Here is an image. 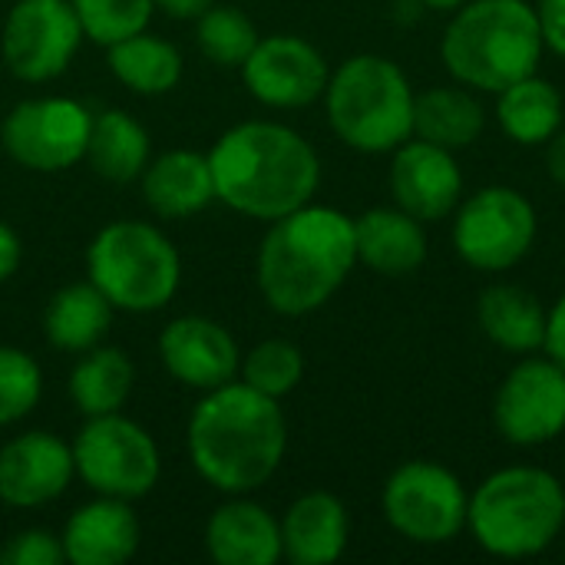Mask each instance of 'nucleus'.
Returning <instances> with one entry per match:
<instances>
[{
	"mask_svg": "<svg viewBox=\"0 0 565 565\" xmlns=\"http://www.w3.org/2000/svg\"><path fill=\"white\" fill-rule=\"evenodd\" d=\"M185 450L195 473L225 497L262 490L288 454L281 401L242 381L205 391L185 427Z\"/></svg>",
	"mask_w": 565,
	"mask_h": 565,
	"instance_id": "obj_1",
	"label": "nucleus"
},
{
	"mask_svg": "<svg viewBox=\"0 0 565 565\" xmlns=\"http://www.w3.org/2000/svg\"><path fill=\"white\" fill-rule=\"evenodd\" d=\"M467 0H424L427 10H444V13H454L457 7H463Z\"/></svg>",
	"mask_w": 565,
	"mask_h": 565,
	"instance_id": "obj_40",
	"label": "nucleus"
},
{
	"mask_svg": "<svg viewBox=\"0 0 565 565\" xmlns=\"http://www.w3.org/2000/svg\"><path fill=\"white\" fill-rule=\"evenodd\" d=\"M467 530L497 559L540 556L565 533V487L543 467H503L470 493Z\"/></svg>",
	"mask_w": 565,
	"mask_h": 565,
	"instance_id": "obj_5",
	"label": "nucleus"
},
{
	"mask_svg": "<svg viewBox=\"0 0 565 565\" xmlns=\"http://www.w3.org/2000/svg\"><path fill=\"white\" fill-rule=\"evenodd\" d=\"M116 308L86 278L63 285L43 308V338L66 354H83L106 341Z\"/></svg>",
	"mask_w": 565,
	"mask_h": 565,
	"instance_id": "obj_25",
	"label": "nucleus"
},
{
	"mask_svg": "<svg viewBox=\"0 0 565 565\" xmlns=\"http://www.w3.org/2000/svg\"><path fill=\"white\" fill-rule=\"evenodd\" d=\"M354 245L358 262L384 278H404L414 275L427 262V232L424 222L394 209H367L354 218Z\"/></svg>",
	"mask_w": 565,
	"mask_h": 565,
	"instance_id": "obj_21",
	"label": "nucleus"
},
{
	"mask_svg": "<svg viewBox=\"0 0 565 565\" xmlns=\"http://www.w3.org/2000/svg\"><path fill=\"white\" fill-rule=\"evenodd\" d=\"M331 66L324 53L298 33L258 36L242 63V83L268 109H305L324 96Z\"/></svg>",
	"mask_w": 565,
	"mask_h": 565,
	"instance_id": "obj_14",
	"label": "nucleus"
},
{
	"mask_svg": "<svg viewBox=\"0 0 565 565\" xmlns=\"http://www.w3.org/2000/svg\"><path fill=\"white\" fill-rule=\"evenodd\" d=\"M391 156L394 205H401L420 222L454 215L463 199V169L457 162V152L411 136Z\"/></svg>",
	"mask_w": 565,
	"mask_h": 565,
	"instance_id": "obj_17",
	"label": "nucleus"
},
{
	"mask_svg": "<svg viewBox=\"0 0 565 565\" xmlns=\"http://www.w3.org/2000/svg\"><path fill=\"white\" fill-rule=\"evenodd\" d=\"M354 265V218L308 202L268 222L255 255V281L275 315L305 318L338 295Z\"/></svg>",
	"mask_w": 565,
	"mask_h": 565,
	"instance_id": "obj_3",
	"label": "nucleus"
},
{
	"mask_svg": "<svg viewBox=\"0 0 565 565\" xmlns=\"http://www.w3.org/2000/svg\"><path fill=\"white\" fill-rule=\"evenodd\" d=\"M93 113L70 96L17 103L0 122L3 152L30 172H66L86 156Z\"/></svg>",
	"mask_w": 565,
	"mask_h": 565,
	"instance_id": "obj_11",
	"label": "nucleus"
},
{
	"mask_svg": "<svg viewBox=\"0 0 565 565\" xmlns=\"http://www.w3.org/2000/svg\"><path fill=\"white\" fill-rule=\"evenodd\" d=\"M43 397V371L40 364L10 344H0V427L20 424L36 411Z\"/></svg>",
	"mask_w": 565,
	"mask_h": 565,
	"instance_id": "obj_33",
	"label": "nucleus"
},
{
	"mask_svg": "<svg viewBox=\"0 0 565 565\" xmlns=\"http://www.w3.org/2000/svg\"><path fill=\"white\" fill-rule=\"evenodd\" d=\"M149 159H152V139L136 116L116 106L93 113L83 162H89V169L99 179L113 185H129L146 172Z\"/></svg>",
	"mask_w": 565,
	"mask_h": 565,
	"instance_id": "obj_24",
	"label": "nucleus"
},
{
	"mask_svg": "<svg viewBox=\"0 0 565 565\" xmlns=\"http://www.w3.org/2000/svg\"><path fill=\"white\" fill-rule=\"evenodd\" d=\"M136 391V364L122 348L96 344L83 351V358L73 364L66 394L76 414L83 417H106L119 414Z\"/></svg>",
	"mask_w": 565,
	"mask_h": 565,
	"instance_id": "obj_26",
	"label": "nucleus"
},
{
	"mask_svg": "<svg viewBox=\"0 0 565 565\" xmlns=\"http://www.w3.org/2000/svg\"><path fill=\"white\" fill-rule=\"evenodd\" d=\"M467 507L470 493L460 477L434 460L401 463L381 490L387 526L417 546H444L457 540L467 530Z\"/></svg>",
	"mask_w": 565,
	"mask_h": 565,
	"instance_id": "obj_10",
	"label": "nucleus"
},
{
	"mask_svg": "<svg viewBox=\"0 0 565 565\" xmlns=\"http://www.w3.org/2000/svg\"><path fill=\"white\" fill-rule=\"evenodd\" d=\"M63 540L60 533L30 526L13 533L3 550H0V565H63Z\"/></svg>",
	"mask_w": 565,
	"mask_h": 565,
	"instance_id": "obj_34",
	"label": "nucleus"
},
{
	"mask_svg": "<svg viewBox=\"0 0 565 565\" xmlns=\"http://www.w3.org/2000/svg\"><path fill=\"white\" fill-rule=\"evenodd\" d=\"M215 0H152V7L159 10V13H166V17H172V20H199L209 7H212Z\"/></svg>",
	"mask_w": 565,
	"mask_h": 565,
	"instance_id": "obj_38",
	"label": "nucleus"
},
{
	"mask_svg": "<svg viewBox=\"0 0 565 565\" xmlns=\"http://www.w3.org/2000/svg\"><path fill=\"white\" fill-rule=\"evenodd\" d=\"M563 93L540 73L497 93V122L516 146H546L563 129Z\"/></svg>",
	"mask_w": 565,
	"mask_h": 565,
	"instance_id": "obj_28",
	"label": "nucleus"
},
{
	"mask_svg": "<svg viewBox=\"0 0 565 565\" xmlns=\"http://www.w3.org/2000/svg\"><path fill=\"white\" fill-rule=\"evenodd\" d=\"M546 169H550L553 182H559L565 189V129H559V132L546 142Z\"/></svg>",
	"mask_w": 565,
	"mask_h": 565,
	"instance_id": "obj_39",
	"label": "nucleus"
},
{
	"mask_svg": "<svg viewBox=\"0 0 565 565\" xmlns=\"http://www.w3.org/2000/svg\"><path fill=\"white\" fill-rule=\"evenodd\" d=\"M83 40L70 0H17L3 17L0 56L20 83H50L70 70Z\"/></svg>",
	"mask_w": 565,
	"mask_h": 565,
	"instance_id": "obj_12",
	"label": "nucleus"
},
{
	"mask_svg": "<svg viewBox=\"0 0 565 565\" xmlns=\"http://www.w3.org/2000/svg\"><path fill=\"white\" fill-rule=\"evenodd\" d=\"M493 424L513 447H540L565 434V371L546 354H526L493 397Z\"/></svg>",
	"mask_w": 565,
	"mask_h": 565,
	"instance_id": "obj_13",
	"label": "nucleus"
},
{
	"mask_svg": "<svg viewBox=\"0 0 565 565\" xmlns=\"http://www.w3.org/2000/svg\"><path fill=\"white\" fill-rule=\"evenodd\" d=\"M106 63H109V73L139 96H166L179 86L185 73L182 53L169 40L149 30H139L106 46Z\"/></svg>",
	"mask_w": 565,
	"mask_h": 565,
	"instance_id": "obj_29",
	"label": "nucleus"
},
{
	"mask_svg": "<svg viewBox=\"0 0 565 565\" xmlns=\"http://www.w3.org/2000/svg\"><path fill=\"white\" fill-rule=\"evenodd\" d=\"M543 351L565 371V295L546 311V341Z\"/></svg>",
	"mask_w": 565,
	"mask_h": 565,
	"instance_id": "obj_36",
	"label": "nucleus"
},
{
	"mask_svg": "<svg viewBox=\"0 0 565 565\" xmlns=\"http://www.w3.org/2000/svg\"><path fill=\"white\" fill-rule=\"evenodd\" d=\"M278 523H281V559L295 565L338 563L351 540L348 507L328 490L301 493Z\"/></svg>",
	"mask_w": 565,
	"mask_h": 565,
	"instance_id": "obj_19",
	"label": "nucleus"
},
{
	"mask_svg": "<svg viewBox=\"0 0 565 565\" xmlns=\"http://www.w3.org/2000/svg\"><path fill=\"white\" fill-rule=\"evenodd\" d=\"M159 358L172 381L202 394L235 381L242 364L232 331L205 315L172 318L159 334Z\"/></svg>",
	"mask_w": 565,
	"mask_h": 565,
	"instance_id": "obj_15",
	"label": "nucleus"
},
{
	"mask_svg": "<svg viewBox=\"0 0 565 565\" xmlns=\"http://www.w3.org/2000/svg\"><path fill=\"white\" fill-rule=\"evenodd\" d=\"M205 553L218 565H275L281 559V523L248 493L228 497L205 523Z\"/></svg>",
	"mask_w": 565,
	"mask_h": 565,
	"instance_id": "obj_20",
	"label": "nucleus"
},
{
	"mask_svg": "<svg viewBox=\"0 0 565 565\" xmlns=\"http://www.w3.org/2000/svg\"><path fill=\"white\" fill-rule=\"evenodd\" d=\"M546 40L536 3L526 0H467L454 10L440 56L447 73L480 93H500L543 63Z\"/></svg>",
	"mask_w": 565,
	"mask_h": 565,
	"instance_id": "obj_4",
	"label": "nucleus"
},
{
	"mask_svg": "<svg viewBox=\"0 0 565 565\" xmlns=\"http://www.w3.org/2000/svg\"><path fill=\"white\" fill-rule=\"evenodd\" d=\"M540 215L533 202L510 185H487L454 209V248L477 271H510L536 245Z\"/></svg>",
	"mask_w": 565,
	"mask_h": 565,
	"instance_id": "obj_9",
	"label": "nucleus"
},
{
	"mask_svg": "<svg viewBox=\"0 0 565 565\" xmlns=\"http://www.w3.org/2000/svg\"><path fill=\"white\" fill-rule=\"evenodd\" d=\"M73 480V447L46 430L17 434L0 447V503L13 510H40L60 500Z\"/></svg>",
	"mask_w": 565,
	"mask_h": 565,
	"instance_id": "obj_16",
	"label": "nucleus"
},
{
	"mask_svg": "<svg viewBox=\"0 0 565 565\" xmlns=\"http://www.w3.org/2000/svg\"><path fill=\"white\" fill-rule=\"evenodd\" d=\"M258 26L252 23V17L238 7L228 3H212L199 20H195V43L199 53L222 66V70H242V63L248 60V53L258 43Z\"/></svg>",
	"mask_w": 565,
	"mask_h": 565,
	"instance_id": "obj_30",
	"label": "nucleus"
},
{
	"mask_svg": "<svg viewBox=\"0 0 565 565\" xmlns=\"http://www.w3.org/2000/svg\"><path fill=\"white\" fill-rule=\"evenodd\" d=\"M83 36L96 46H113L139 30H149L152 0H70Z\"/></svg>",
	"mask_w": 565,
	"mask_h": 565,
	"instance_id": "obj_32",
	"label": "nucleus"
},
{
	"mask_svg": "<svg viewBox=\"0 0 565 565\" xmlns=\"http://www.w3.org/2000/svg\"><path fill=\"white\" fill-rule=\"evenodd\" d=\"M305 377V354L298 344L285 338H268L258 341L248 354H242L238 364V381L255 387L265 397H288Z\"/></svg>",
	"mask_w": 565,
	"mask_h": 565,
	"instance_id": "obj_31",
	"label": "nucleus"
},
{
	"mask_svg": "<svg viewBox=\"0 0 565 565\" xmlns=\"http://www.w3.org/2000/svg\"><path fill=\"white\" fill-rule=\"evenodd\" d=\"M86 278L116 311L152 315L175 298L182 255L159 225L116 218L93 235L86 248Z\"/></svg>",
	"mask_w": 565,
	"mask_h": 565,
	"instance_id": "obj_7",
	"label": "nucleus"
},
{
	"mask_svg": "<svg viewBox=\"0 0 565 565\" xmlns=\"http://www.w3.org/2000/svg\"><path fill=\"white\" fill-rule=\"evenodd\" d=\"M205 156L215 202L255 222H275L315 202L321 185L318 149L285 122H238L225 129Z\"/></svg>",
	"mask_w": 565,
	"mask_h": 565,
	"instance_id": "obj_2",
	"label": "nucleus"
},
{
	"mask_svg": "<svg viewBox=\"0 0 565 565\" xmlns=\"http://www.w3.org/2000/svg\"><path fill=\"white\" fill-rule=\"evenodd\" d=\"M331 132L354 152L384 156L414 136V86L407 73L381 56L358 53L331 70L324 86Z\"/></svg>",
	"mask_w": 565,
	"mask_h": 565,
	"instance_id": "obj_6",
	"label": "nucleus"
},
{
	"mask_svg": "<svg viewBox=\"0 0 565 565\" xmlns=\"http://www.w3.org/2000/svg\"><path fill=\"white\" fill-rule=\"evenodd\" d=\"M487 126V109L470 86H430L414 99V136L440 149H470Z\"/></svg>",
	"mask_w": 565,
	"mask_h": 565,
	"instance_id": "obj_27",
	"label": "nucleus"
},
{
	"mask_svg": "<svg viewBox=\"0 0 565 565\" xmlns=\"http://www.w3.org/2000/svg\"><path fill=\"white\" fill-rule=\"evenodd\" d=\"M70 447L76 477L96 497L136 503L159 487V444L142 424L129 420L122 411L106 417H86Z\"/></svg>",
	"mask_w": 565,
	"mask_h": 565,
	"instance_id": "obj_8",
	"label": "nucleus"
},
{
	"mask_svg": "<svg viewBox=\"0 0 565 565\" xmlns=\"http://www.w3.org/2000/svg\"><path fill=\"white\" fill-rule=\"evenodd\" d=\"M480 331L510 354H536L546 341V308L523 285H490L477 301Z\"/></svg>",
	"mask_w": 565,
	"mask_h": 565,
	"instance_id": "obj_23",
	"label": "nucleus"
},
{
	"mask_svg": "<svg viewBox=\"0 0 565 565\" xmlns=\"http://www.w3.org/2000/svg\"><path fill=\"white\" fill-rule=\"evenodd\" d=\"M139 182L146 205L159 218H189L215 202L209 156L195 149H169L149 159Z\"/></svg>",
	"mask_w": 565,
	"mask_h": 565,
	"instance_id": "obj_22",
	"label": "nucleus"
},
{
	"mask_svg": "<svg viewBox=\"0 0 565 565\" xmlns=\"http://www.w3.org/2000/svg\"><path fill=\"white\" fill-rule=\"evenodd\" d=\"M60 540L70 565H122L139 553L142 526L132 503L93 497L66 516Z\"/></svg>",
	"mask_w": 565,
	"mask_h": 565,
	"instance_id": "obj_18",
	"label": "nucleus"
},
{
	"mask_svg": "<svg viewBox=\"0 0 565 565\" xmlns=\"http://www.w3.org/2000/svg\"><path fill=\"white\" fill-rule=\"evenodd\" d=\"M536 13H540L546 50L565 60V0H536Z\"/></svg>",
	"mask_w": 565,
	"mask_h": 565,
	"instance_id": "obj_35",
	"label": "nucleus"
},
{
	"mask_svg": "<svg viewBox=\"0 0 565 565\" xmlns=\"http://www.w3.org/2000/svg\"><path fill=\"white\" fill-rule=\"evenodd\" d=\"M20 262H23V242L7 222H0V285L17 275Z\"/></svg>",
	"mask_w": 565,
	"mask_h": 565,
	"instance_id": "obj_37",
	"label": "nucleus"
}]
</instances>
